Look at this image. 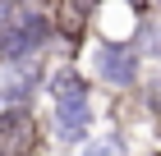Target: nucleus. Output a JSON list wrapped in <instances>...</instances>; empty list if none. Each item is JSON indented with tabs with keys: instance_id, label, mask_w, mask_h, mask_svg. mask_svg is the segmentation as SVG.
I'll return each instance as SVG.
<instances>
[{
	"instance_id": "obj_5",
	"label": "nucleus",
	"mask_w": 161,
	"mask_h": 156,
	"mask_svg": "<svg viewBox=\"0 0 161 156\" xmlns=\"http://www.w3.org/2000/svg\"><path fill=\"white\" fill-rule=\"evenodd\" d=\"M83 156H129V143H124L120 133H106V138H92L83 147Z\"/></svg>"
},
{
	"instance_id": "obj_3",
	"label": "nucleus",
	"mask_w": 161,
	"mask_h": 156,
	"mask_svg": "<svg viewBox=\"0 0 161 156\" xmlns=\"http://www.w3.org/2000/svg\"><path fill=\"white\" fill-rule=\"evenodd\" d=\"M37 147V124L23 106H5L0 110V156H32Z\"/></svg>"
},
{
	"instance_id": "obj_4",
	"label": "nucleus",
	"mask_w": 161,
	"mask_h": 156,
	"mask_svg": "<svg viewBox=\"0 0 161 156\" xmlns=\"http://www.w3.org/2000/svg\"><path fill=\"white\" fill-rule=\"evenodd\" d=\"M92 64H97V78L111 83V87H134L138 83V55L129 46H101L92 55Z\"/></svg>"
},
{
	"instance_id": "obj_1",
	"label": "nucleus",
	"mask_w": 161,
	"mask_h": 156,
	"mask_svg": "<svg viewBox=\"0 0 161 156\" xmlns=\"http://www.w3.org/2000/svg\"><path fill=\"white\" fill-rule=\"evenodd\" d=\"M51 96H55V133L64 143L87 138L92 124V101H87V83L78 78V69H60L51 78Z\"/></svg>"
},
{
	"instance_id": "obj_6",
	"label": "nucleus",
	"mask_w": 161,
	"mask_h": 156,
	"mask_svg": "<svg viewBox=\"0 0 161 156\" xmlns=\"http://www.w3.org/2000/svg\"><path fill=\"white\" fill-rule=\"evenodd\" d=\"M14 28V0H0V37Z\"/></svg>"
},
{
	"instance_id": "obj_2",
	"label": "nucleus",
	"mask_w": 161,
	"mask_h": 156,
	"mask_svg": "<svg viewBox=\"0 0 161 156\" xmlns=\"http://www.w3.org/2000/svg\"><path fill=\"white\" fill-rule=\"evenodd\" d=\"M46 37H51V23H46V19H37V14L14 19V28L0 37V60H5V64H23L28 55H37V51L46 46Z\"/></svg>"
}]
</instances>
